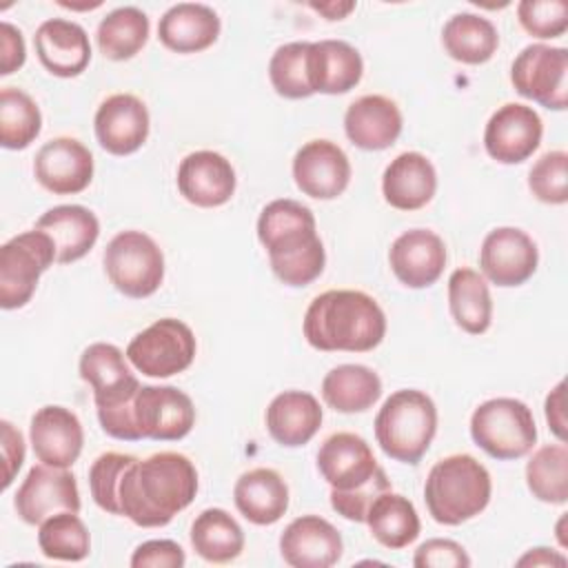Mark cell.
<instances>
[{
  "label": "cell",
  "mask_w": 568,
  "mask_h": 568,
  "mask_svg": "<svg viewBox=\"0 0 568 568\" xmlns=\"http://www.w3.org/2000/svg\"><path fill=\"white\" fill-rule=\"evenodd\" d=\"M24 38L11 22L0 24V75H9L24 64Z\"/></svg>",
  "instance_id": "cell-49"
},
{
  "label": "cell",
  "mask_w": 568,
  "mask_h": 568,
  "mask_svg": "<svg viewBox=\"0 0 568 568\" xmlns=\"http://www.w3.org/2000/svg\"><path fill=\"white\" fill-rule=\"evenodd\" d=\"M33 229L51 237L58 264H69L84 257L100 235L95 213L80 204H60L49 209L38 217Z\"/></svg>",
  "instance_id": "cell-27"
},
{
  "label": "cell",
  "mask_w": 568,
  "mask_h": 568,
  "mask_svg": "<svg viewBox=\"0 0 568 568\" xmlns=\"http://www.w3.org/2000/svg\"><path fill=\"white\" fill-rule=\"evenodd\" d=\"M517 566H566V557L550 548H530L524 557L517 559Z\"/></svg>",
  "instance_id": "cell-51"
},
{
  "label": "cell",
  "mask_w": 568,
  "mask_h": 568,
  "mask_svg": "<svg viewBox=\"0 0 568 568\" xmlns=\"http://www.w3.org/2000/svg\"><path fill=\"white\" fill-rule=\"evenodd\" d=\"M382 395L379 375L364 364H339L322 379L324 402L339 413L368 410Z\"/></svg>",
  "instance_id": "cell-33"
},
{
  "label": "cell",
  "mask_w": 568,
  "mask_h": 568,
  "mask_svg": "<svg viewBox=\"0 0 568 568\" xmlns=\"http://www.w3.org/2000/svg\"><path fill=\"white\" fill-rule=\"evenodd\" d=\"M0 446H2V490H7L24 462V437L9 422H0Z\"/></svg>",
  "instance_id": "cell-48"
},
{
  "label": "cell",
  "mask_w": 568,
  "mask_h": 568,
  "mask_svg": "<svg viewBox=\"0 0 568 568\" xmlns=\"http://www.w3.org/2000/svg\"><path fill=\"white\" fill-rule=\"evenodd\" d=\"M38 546L49 559L82 561L91 550V537L78 513L62 510L40 524Z\"/></svg>",
  "instance_id": "cell-40"
},
{
  "label": "cell",
  "mask_w": 568,
  "mask_h": 568,
  "mask_svg": "<svg viewBox=\"0 0 568 568\" xmlns=\"http://www.w3.org/2000/svg\"><path fill=\"white\" fill-rule=\"evenodd\" d=\"M448 306L455 324L470 333L481 335L493 320V300L484 275L475 268H455L448 277Z\"/></svg>",
  "instance_id": "cell-32"
},
{
  "label": "cell",
  "mask_w": 568,
  "mask_h": 568,
  "mask_svg": "<svg viewBox=\"0 0 568 568\" xmlns=\"http://www.w3.org/2000/svg\"><path fill=\"white\" fill-rule=\"evenodd\" d=\"M526 484L532 497L546 504H566L568 499V448L548 444L532 453L526 464Z\"/></svg>",
  "instance_id": "cell-38"
},
{
  "label": "cell",
  "mask_w": 568,
  "mask_h": 568,
  "mask_svg": "<svg viewBox=\"0 0 568 568\" xmlns=\"http://www.w3.org/2000/svg\"><path fill=\"white\" fill-rule=\"evenodd\" d=\"M342 550L337 528L317 515L293 519L280 537L282 559L293 568H331L339 561Z\"/></svg>",
  "instance_id": "cell-20"
},
{
  "label": "cell",
  "mask_w": 568,
  "mask_h": 568,
  "mask_svg": "<svg viewBox=\"0 0 568 568\" xmlns=\"http://www.w3.org/2000/svg\"><path fill=\"white\" fill-rule=\"evenodd\" d=\"M442 44L446 53L464 64H484L499 47L495 24L477 13H455L442 29Z\"/></svg>",
  "instance_id": "cell-34"
},
{
  "label": "cell",
  "mask_w": 568,
  "mask_h": 568,
  "mask_svg": "<svg viewBox=\"0 0 568 568\" xmlns=\"http://www.w3.org/2000/svg\"><path fill=\"white\" fill-rule=\"evenodd\" d=\"M322 426V406L315 395L304 390H284L266 408L268 435L288 448L304 446Z\"/></svg>",
  "instance_id": "cell-31"
},
{
  "label": "cell",
  "mask_w": 568,
  "mask_h": 568,
  "mask_svg": "<svg viewBox=\"0 0 568 568\" xmlns=\"http://www.w3.org/2000/svg\"><path fill=\"white\" fill-rule=\"evenodd\" d=\"M197 342L189 324L175 317L155 320L126 346V359L146 377H171L195 359Z\"/></svg>",
  "instance_id": "cell-9"
},
{
  "label": "cell",
  "mask_w": 568,
  "mask_h": 568,
  "mask_svg": "<svg viewBox=\"0 0 568 568\" xmlns=\"http://www.w3.org/2000/svg\"><path fill=\"white\" fill-rule=\"evenodd\" d=\"M293 178L304 195L333 200L351 182V162L335 142L311 140L293 158Z\"/></svg>",
  "instance_id": "cell-17"
},
{
  "label": "cell",
  "mask_w": 568,
  "mask_h": 568,
  "mask_svg": "<svg viewBox=\"0 0 568 568\" xmlns=\"http://www.w3.org/2000/svg\"><path fill=\"white\" fill-rule=\"evenodd\" d=\"M138 457L124 455V453H102L89 468V488L93 501L111 515H120L118 493L124 470L135 462Z\"/></svg>",
  "instance_id": "cell-42"
},
{
  "label": "cell",
  "mask_w": 568,
  "mask_h": 568,
  "mask_svg": "<svg viewBox=\"0 0 568 568\" xmlns=\"http://www.w3.org/2000/svg\"><path fill=\"white\" fill-rule=\"evenodd\" d=\"M13 506L24 524L40 526L47 517L55 513H80L82 504L73 473L49 464H38L31 466L24 481L20 484Z\"/></svg>",
  "instance_id": "cell-11"
},
{
  "label": "cell",
  "mask_w": 568,
  "mask_h": 568,
  "mask_svg": "<svg viewBox=\"0 0 568 568\" xmlns=\"http://www.w3.org/2000/svg\"><path fill=\"white\" fill-rule=\"evenodd\" d=\"M539 251L532 237L515 226L493 229L479 248L484 280L497 286H519L537 271Z\"/></svg>",
  "instance_id": "cell-13"
},
{
  "label": "cell",
  "mask_w": 568,
  "mask_h": 568,
  "mask_svg": "<svg viewBox=\"0 0 568 568\" xmlns=\"http://www.w3.org/2000/svg\"><path fill=\"white\" fill-rule=\"evenodd\" d=\"M33 44L42 67L58 78L80 75L91 60L87 31L64 18L44 20L33 36Z\"/></svg>",
  "instance_id": "cell-24"
},
{
  "label": "cell",
  "mask_w": 568,
  "mask_h": 568,
  "mask_svg": "<svg viewBox=\"0 0 568 568\" xmlns=\"http://www.w3.org/2000/svg\"><path fill=\"white\" fill-rule=\"evenodd\" d=\"M257 237L268 253L275 277L288 286H306L326 264L324 244L308 206L295 200H273L257 217Z\"/></svg>",
  "instance_id": "cell-2"
},
{
  "label": "cell",
  "mask_w": 568,
  "mask_h": 568,
  "mask_svg": "<svg viewBox=\"0 0 568 568\" xmlns=\"http://www.w3.org/2000/svg\"><path fill=\"white\" fill-rule=\"evenodd\" d=\"M437 189V173L433 162L417 153L404 151L384 171L382 193L384 200L399 211H417L426 206Z\"/></svg>",
  "instance_id": "cell-28"
},
{
  "label": "cell",
  "mask_w": 568,
  "mask_h": 568,
  "mask_svg": "<svg viewBox=\"0 0 568 568\" xmlns=\"http://www.w3.org/2000/svg\"><path fill=\"white\" fill-rule=\"evenodd\" d=\"M220 27V18L209 4L178 2L160 18L158 38L175 53H197L217 40Z\"/></svg>",
  "instance_id": "cell-29"
},
{
  "label": "cell",
  "mask_w": 568,
  "mask_h": 568,
  "mask_svg": "<svg viewBox=\"0 0 568 568\" xmlns=\"http://www.w3.org/2000/svg\"><path fill=\"white\" fill-rule=\"evenodd\" d=\"M541 133L544 124L532 106L508 102L486 122L484 146L493 160L501 164H519L537 151Z\"/></svg>",
  "instance_id": "cell-15"
},
{
  "label": "cell",
  "mask_w": 568,
  "mask_h": 568,
  "mask_svg": "<svg viewBox=\"0 0 568 568\" xmlns=\"http://www.w3.org/2000/svg\"><path fill=\"white\" fill-rule=\"evenodd\" d=\"M311 42H286L275 49L268 62V78L277 95L288 100H302L313 95L306 69Z\"/></svg>",
  "instance_id": "cell-41"
},
{
  "label": "cell",
  "mask_w": 568,
  "mask_h": 568,
  "mask_svg": "<svg viewBox=\"0 0 568 568\" xmlns=\"http://www.w3.org/2000/svg\"><path fill=\"white\" fill-rule=\"evenodd\" d=\"M517 16L521 27L535 38H557L568 29L566 0H521Z\"/></svg>",
  "instance_id": "cell-44"
},
{
  "label": "cell",
  "mask_w": 568,
  "mask_h": 568,
  "mask_svg": "<svg viewBox=\"0 0 568 568\" xmlns=\"http://www.w3.org/2000/svg\"><path fill=\"white\" fill-rule=\"evenodd\" d=\"M366 524L371 535L390 550L406 548L419 535V517L413 501L399 493H382L368 508Z\"/></svg>",
  "instance_id": "cell-35"
},
{
  "label": "cell",
  "mask_w": 568,
  "mask_h": 568,
  "mask_svg": "<svg viewBox=\"0 0 568 568\" xmlns=\"http://www.w3.org/2000/svg\"><path fill=\"white\" fill-rule=\"evenodd\" d=\"M470 437L495 459H519L537 442L532 410L515 397L486 399L473 410Z\"/></svg>",
  "instance_id": "cell-6"
},
{
  "label": "cell",
  "mask_w": 568,
  "mask_h": 568,
  "mask_svg": "<svg viewBox=\"0 0 568 568\" xmlns=\"http://www.w3.org/2000/svg\"><path fill=\"white\" fill-rule=\"evenodd\" d=\"M95 138L111 155L135 153L149 138L146 104L131 93L109 95L93 118Z\"/></svg>",
  "instance_id": "cell-18"
},
{
  "label": "cell",
  "mask_w": 568,
  "mask_h": 568,
  "mask_svg": "<svg viewBox=\"0 0 568 568\" xmlns=\"http://www.w3.org/2000/svg\"><path fill=\"white\" fill-rule=\"evenodd\" d=\"M515 91L546 109L568 104V51L550 44H528L510 67Z\"/></svg>",
  "instance_id": "cell-10"
},
{
  "label": "cell",
  "mask_w": 568,
  "mask_h": 568,
  "mask_svg": "<svg viewBox=\"0 0 568 568\" xmlns=\"http://www.w3.org/2000/svg\"><path fill=\"white\" fill-rule=\"evenodd\" d=\"M186 555L173 539H151L140 544L131 555L133 568H182Z\"/></svg>",
  "instance_id": "cell-47"
},
{
  "label": "cell",
  "mask_w": 568,
  "mask_h": 568,
  "mask_svg": "<svg viewBox=\"0 0 568 568\" xmlns=\"http://www.w3.org/2000/svg\"><path fill=\"white\" fill-rule=\"evenodd\" d=\"M311 9L322 13L326 20H342L355 9V2H311Z\"/></svg>",
  "instance_id": "cell-52"
},
{
  "label": "cell",
  "mask_w": 568,
  "mask_h": 568,
  "mask_svg": "<svg viewBox=\"0 0 568 568\" xmlns=\"http://www.w3.org/2000/svg\"><path fill=\"white\" fill-rule=\"evenodd\" d=\"M528 189L546 204H564L568 200V153H544L528 173Z\"/></svg>",
  "instance_id": "cell-43"
},
{
  "label": "cell",
  "mask_w": 568,
  "mask_h": 568,
  "mask_svg": "<svg viewBox=\"0 0 568 568\" xmlns=\"http://www.w3.org/2000/svg\"><path fill=\"white\" fill-rule=\"evenodd\" d=\"M133 415L140 437L155 442L182 439L195 424L191 397L175 386H140Z\"/></svg>",
  "instance_id": "cell-12"
},
{
  "label": "cell",
  "mask_w": 568,
  "mask_h": 568,
  "mask_svg": "<svg viewBox=\"0 0 568 568\" xmlns=\"http://www.w3.org/2000/svg\"><path fill=\"white\" fill-rule=\"evenodd\" d=\"M191 546L202 559L226 564L244 550V530L226 510L206 508L191 524Z\"/></svg>",
  "instance_id": "cell-36"
},
{
  "label": "cell",
  "mask_w": 568,
  "mask_h": 568,
  "mask_svg": "<svg viewBox=\"0 0 568 568\" xmlns=\"http://www.w3.org/2000/svg\"><path fill=\"white\" fill-rule=\"evenodd\" d=\"M417 568H468L470 557L462 544L453 539H428L424 541L413 557Z\"/></svg>",
  "instance_id": "cell-46"
},
{
  "label": "cell",
  "mask_w": 568,
  "mask_h": 568,
  "mask_svg": "<svg viewBox=\"0 0 568 568\" xmlns=\"http://www.w3.org/2000/svg\"><path fill=\"white\" fill-rule=\"evenodd\" d=\"M104 271L126 297H149L164 280V255L155 240L142 231H120L104 248Z\"/></svg>",
  "instance_id": "cell-7"
},
{
  "label": "cell",
  "mask_w": 568,
  "mask_h": 568,
  "mask_svg": "<svg viewBox=\"0 0 568 568\" xmlns=\"http://www.w3.org/2000/svg\"><path fill=\"white\" fill-rule=\"evenodd\" d=\"M149 38V18L138 7H118L98 24V47L109 60L133 58Z\"/></svg>",
  "instance_id": "cell-37"
},
{
  "label": "cell",
  "mask_w": 568,
  "mask_h": 568,
  "mask_svg": "<svg viewBox=\"0 0 568 568\" xmlns=\"http://www.w3.org/2000/svg\"><path fill=\"white\" fill-rule=\"evenodd\" d=\"M490 473L473 455L457 453L439 459L426 477L424 501L430 517L444 526H459L477 517L490 501Z\"/></svg>",
  "instance_id": "cell-4"
},
{
  "label": "cell",
  "mask_w": 568,
  "mask_h": 568,
  "mask_svg": "<svg viewBox=\"0 0 568 568\" xmlns=\"http://www.w3.org/2000/svg\"><path fill=\"white\" fill-rule=\"evenodd\" d=\"M55 262L51 237L38 229L24 231L0 246V306L4 311L24 306L40 275Z\"/></svg>",
  "instance_id": "cell-8"
},
{
  "label": "cell",
  "mask_w": 568,
  "mask_h": 568,
  "mask_svg": "<svg viewBox=\"0 0 568 568\" xmlns=\"http://www.w3.org/2000/svg\"><path fill=\"white\" fill-rule=\"evenodd\" d=\"M388 264L404 286L426 288L435 284L444 273V240L428 229H410L390 244Z\"/></svg>",
  "instance_id": "cell-21"
},
{
  "label": "cell",
  "mask_w": 568,
  "mask_h": 568,
  "mask_svg": "<svg viewBox=\"0 0 568 568\" xmlns=\"http://www.w3.org/2000/svg\"><path fill=\"white\" fill-rule=\"evenodd\" d=\"M564 388L566 384L559 382L546 397V422L550 430L559 437V442H566V413H564Z\"/></svg>",
  "instance_id": "cell-50"
},
{
  "label": "cell",
  "mask_w": 568,
  "mask_h": 568,
  "mask_svg": "<svg viewBox=\"0 0 568 568\" xmlns=\"http://www.w3.org/2000/svg\"><path fill=\"white\" fill-rule=\"evenodd\" d=\"M386 490H390V479L379 466L366 484L353 490H331V506L337 515H342L348 521H366L368 508Z\"/></svg>",
  "instance_id": "cell-45"
},
{
  "label": "cell",
  "mask_w": 568,
  "mask_h": 568,
  "mask_svg": "<svg viewBox=\"0 0 568 568\" xmlns=\"http://www.w3.org/2000/svg\"><path fill=\"white\" fill-rule=\"evenodd\" d=\"M437 433L435 402L417 390H395L375 417V439L395 462L417 464Z\"/></svg>",
  "instance_id": "cell-5"
},
{
  "label": "cell",
  "mask_w": 568,
  "mask_h": 568,
  "mask_svg": "<svg viewBox=\"0 0 568 568\" xmlns=\"http://www.w3.org/2000/svg\"><path fill=\"white\" fill-rule=\"evenodd\" d=\"M33 173L49 193L73 195L91 184L93 155L80 140L60 135L40 146L33 160Z\"/></svg>",
  "instance_id": "cell-16"
},
{
  "label": "cell",
  "mask_w": 568,
  "mask_h": 568,
  "mask_svg": "<svg viewBox=\"0 0 568 568\" xmlns=\"http://www.w3.org/2000/svg\"><path fill=\"white\" fill-rule=\"evenodd\" d=\"M233 501L244 519L255 526L280 521L288 508V486L273 468H251L240 475Z\"/></svg>",
  "instance_id": "cell-30"
},
{
  "label": "cell",
  "mask_w": 568,
  "mask_h": 568,
  "mask_svg": "<svg viewBox=\"0 0 568 568\" xmlns=\"http://www.w3.org/2000/svg\"><path fill=\"white\" fill-rule=\"evenodd\" d=\"M80 377L91 386L98 410H113L135 399L138 377L126 366L124 353L106 342L87 346L80 355Z\"/></svg>",
  "instance_id": "cell-14"
},
{
  "label": "cell",
  "mask_w": 568,
  "mask_h": 568,
  "mask_svg": "<svg viewBox=\"0 0 568 568\" xmlns=\"http://www.w3.org/2000/svg\"><path fill=\"white\" fill-rule=\"evenodd\" d=\"M348 140L364 151H382L402 133V111L386 95H362L344 113Z\"/></svg>",
  "instance_id": "cell-25"
},
{
  "label": "cell",
  "mask_w": 568,
  "mask_h": 568,
  "mask_svg": "<svg viewBox=\"0 0 568 568\" xmlns=\"http://www.w3.org/2000/svg\"><path fill=\"white\" fill-rule=\"evenodd\" d=\"M197 493V470L193 462L173 450L135 459L122 475L118 504L120 515L140 528L166 526L184 510Z\"/></svg>",
  "instance_id": "cell-1"
},
{
  "label": "cell",
  "mask_w": 568,
  "mask_h": 568,
  "mask_svg": "<svg viewBox=\"0 0 568 568\" xmlns=\"http://www.w3.org/2000/svg\"><path fill=\"white\" fill-rule=\"evenodd\" d=\"M317 468L331 484V490H353L366 484L379 464L364 437L355 433H333L317 450Z\"/></svg>",
  "instance_id": "cell-23"
},
{
  "label": "cell",
  "mask_w": 568,
  "mask_h": 568,
  "mask_svg": "<svg viewBox=\"0 0 568 568\" xmlns=\"http://www.w3.org/2000/svg\"><path fill=\"white\" fill-rule=\"evenodd\" d=\"M178 189L195 206H222L235 193V169L215 151H193L178 166Z\"/></svg>",
  "instance_id": "cell-22"
},
{
  "label": "cell",
  "mask_w": 568,
  "mask_h": 568,
  "mask_svg": "<svg viewBox=\"0 0 568 568\" xmlns=\"http://www.w3.org/2000/svg\"><path fill=\"white\" fill-rule=\"evenodd\" d=\"M42 129V115L29 93L16 87L0 91V144L4 149H27Z\"/></svg>",
  "instance_id": "cell-39"
},
{
  "label": "cell",
  "mask_w": 568,
  "mask_h": 568,
  "mask_svg": "<svg viewBox=\"0 0 568 568\" xmlns=\"http://www.w3.org/2000/svg\"><path fill=\"white\" fill-rule=\"evenodd\" d=\"M302 328L317 351L366 353L384 339L386 315L368 293L337 288L320 293L308 304Z\"/></svg>",
  "instance_id": "cell-3"
},
{
  "label": "cell",
  "mask_w": 568,
  "mask_h": 568,
  "mask_svg": "<svg viewBox=\"0 0 568 568\" xmlns=\"http://www.w3.org/2000/svg\"><path fill=\"white\" fill-rule=\"evenodd\" d=\"M308 82L313 93L337 95L351 91L364 73L359 51L344 40H320L308 44Z\"/></svg>",
  "instance_id": "cell-26"
},
{
  "label": "cell",
  "mask_w": 568,
  "mask_h": 568,
  "mask_svg": "<svg viewBox=\"0 0 568 568\" xmlns=\"http://www.w3.org/2000/svg\"><path fill=\"white\" fill-rule=\"evenodd\" d=\"M31 448L38 462L69 468L78 462L84 444V433L78 415L64 406H42L31 417Z\"/></svg>",
  "instance_id": "cell-19"
}]
</instances>
